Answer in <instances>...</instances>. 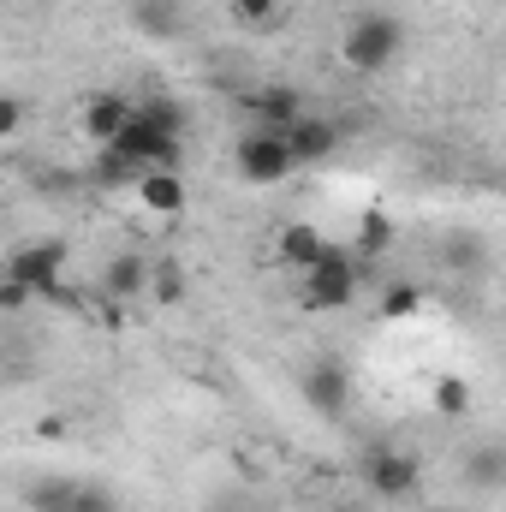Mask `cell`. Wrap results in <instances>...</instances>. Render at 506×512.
Instances as JSON below:
<instances>
[{"label": "cell", "instance_id": "ffe728a7", "mask_svg": "<svg viewBox=\"0 0 506 512\" xmlns=\"http://www.w3.org/2000/svg\"><path fill=\"white\" fill-rule=\"evenodd\" d=\"M417 310H423V286H417V280L381 286V316H387V322H405V316H417Z\"/></svg>", "mask_w": 506, "mask_h": 512}, {"label": "cell", "instance_id": "30bf717a", "mask_svg": "<svg viewBox=\"0 0 506 512\" xmlns=\"http://www.w3.org/2000/svg\"><path fill=\"white\" fill-rule=\"evenodd\" d=\"M131 120V96L120 90H96V96H84V108H78V131L90 137V143H114Z\"/></svg>", "mask_w": 506, "mask_h": 512}, {"label": "cell", "instance_id": "52a82bcc", "mask_svg": "<svg viewBox=\"0 0 506 512\" xmlns=\"http://www.w3.org/2000/svg\"><path fill=\"white\" fill-rule=\"evenodd\" d=\"M364 489H370L376 501H411V495L423 489V459L405 453V447H376V453L364 459Z\"/></svg>", "mask_w": 506, "mask_h": 512}, {"label": "cell", "instance_id": "277c9868", "mask_svg": "<svg viewBox=\"0 0 506 512\" xmlns=\"http://www.w3.org/2000/svg\"><path fill=\"white\" fill-rule=\"evenodd\" d=\"M114 161H126L137 173H155V167H179V155H185V137H173V131H155L143 126L137 114L126 120V131L114 137V143H102Z\"/></svg>", "mask_w": 506, "mask_h": 512}, {"label": "cell", "instance_id": "cb8c5ba5", "mask_svg": "<svg viewBox=\"0 0 506 512\" xmlns=\"http://www.w3.org/2000/svg\"><path fill=\"white\" fill-rule=\"evenodd\" d=\"M334 512H358V507H334Z\"/></svg>", "mask_w": 506, "mask_h": 512}, {"label": "cell", "instance_id": "e0dca14e", "mask_svg": "<svg viewBox=\"0 0 506 512\" xmlns=\"http://www.w3.org/2000/svg\"><path fill=\"white\" fill-rule=\"evenodd\" d=\"M393 251V221L381 215V209H364V221H358V245H352V256L358 262H376V256Z\"/></svg>", "mask_w": 506, "mask_h": 512}, {"label": "cell", "instance_id": "3957f363", "mask_svg": "<svg viewBox=\"0 0 506 512\" xmlns=\"http://www.w3.org/2000/svg\"><path fill=\"white\" fill-rule=\"evenodd\" d=\"M66 245L60 239H30V245H12V251L0 256V280H12V286H24L30 298H48L54 286H60V274H66Z\"/></svg>", "mask_w": 506, "mask_h": 512}, {"label": "cell", "instance_id": "9a60e30c", "mask_svg": "<svg viewBox=\"0 0 506 512\" xmlns=\"http://www.w3.org/2000/svg\"><path fill=\"white\" fill-rule=\"evenodd\" d=\"M465 483L483 489V495H495V489L506 483V447H495V441L471 447V459H465Z\"/></svg>", "mask_w": 506, "mask_h": 512}, {"label": "cell", "instance_id": "8992f818", "mask_svg": "<svg viewBox=\"0 0 506 512\" xmlns=\"http://www.w3.org/2000/svg\"><path fill=\"white\" fill-rule=\"evenodd\" d=\"M30 512H120V495H108L102 483H78V477H42L24 489Z\"/></svg>", "mask_w": 506, "mask_h": 512}, {"label": "cell", "instance_id": "44dd1931", "mask_svg": "<svg viewBox=\"0 0 506 512\" xmlns=\"http://www.w3.org/2000/svg\"><path fill=\"white\" fill-rule=\"evenodd\" d=\"M429 405H435L441 417H465V411H471V382H465V376H441V382L429 387Z\"/></svg>", "mask_w": 506, "mask_h": 512}, {"label": "cell", "instance_id": "603a6c76", "mask_svg": "<svg viewBox=\"0 0 506 512\" xmlns=\"http://www.w3.org/2000/svg\"><path fill=\"white\" fill-rule=\"evenodd\" d=\"M0 310H6V316L30 310V292H24V286H12V280H0Z\"/></svg>", "mask_w": 506, "mask_h": 512}, {"label": "cell", "instance_id": "9c48e42d", "mask_svg": "<svg viewBox=\"0 0 506 512\" xmlns=\"http://www.w3.org/2000/svg\"><path fill=\"white\" fill-rule=\"evenodd\" d=\"M280 137H286L292 167H316V161H328V155L340 149V126H334V114H310V108L280 131Z\"/></svg>", "mask_w": 506, "mask_h": 512}, {"label": "cell", "instance_id": "7402d4cb", "mask_svg": "<svg viewBox=\"0 0 506 512\" xmlns=\"http://www.w3.org/2000/svg\"><path fill=\"white\" fill-rule=\"evenodd\" d=\"M24 114H30V108H24L18 96H0V137H12V131L24 126Z\"/></svg>", "mask_w": 506, "mask_h": 512}, {"label": "cell", "instance_id": "8fae6325", "mask_svg": "<svg viewBox=\"0 0 506 512\" xmlns=\"http://www.w3.org/2000/svg\"><path fill=\"white\" fill-rule=\"evenodd\" d=\"M239 108H245L262 131H286L298 114H304V96H298L292 84H262V90H251V96H239Z\"/></svg>", "mask_w": 506, "mask_h": 512}, {"label": "cell", "instance_id": "6da1fadb", "mask_svg": "<svg viewBox=\"0 0 506 512\" xmlns=\"http://www.w3.org/2000/svg\"><path fill=\"white\" fill-rule=\"evenodd\" d=\"M364 274H370V262H358V256L340 251V245H328V251L304 268V310H316V316H340V310H352Z\"/></svg>", "mask_w": 506, "mask_h": 512}, {"label": "cell", "instance_id": "5b68a950", "mask_svg": "<svg viewBox=\"0 0 506 512\" xmlns=\"http://www.w3.org/2000/svg\"><path fill=\"white\" fill-rule=\"evenodd\" d=\"M233 161H239V179L245 185H286L298 167H292V155H286V137L280 131H262V126H251L245 137H239V149H233Z\"/></svg>", "mask_w": 506, "mask_h": 512}, {"label": "cell", "instance_id": "ac0fdd59", "mask_svg": "<svg viewBox=\"0 0 506 512\" xmlns=\"http://www.w3.org/2000/svg\"><path fill=\"white\" fill-rule=\"evenodd\" d=\"M155 304H185V268L173 262V256H161L155 268H149V286H143Z\"/></svg>", "mask_w": 506, "mask_h": 512}, {"label": "cell", "instance_id": "ba28073f", "mask_svg": "<svg viewBox=\"0 0 506 512\" xmlns=\"http://www.w3.org/2000/svg\"><path fill=\"white\" fill-rule=\"evenodd\" d=\"M298 393L316 417H346L352 411V376L334 364V358H316L304 376H298Z\"/></svg>", "mask_w": 506, "mask_h": 512}, {"label": "cell", "instance_id": "4fadbf2b", "mask_svg": "<svg viewBox=\"0 0 506 512\" xmlns=\"http://www.w3.org/2000/svg\"><path fill=\"white\" fill-rule=\"evenodd\" d=\"M131 191H137V203H143L149 215H179V209L191 203V191H185L179 167H155V173H143Z\"/></svg>", "mask_w": 506, "mask_h": 512}, {"label": "cell", "instance_id": "5bb4252c", "mask_svg": "<svg viewBox=\"0 0 506 512\" xmlns=\"http://www.w3.org/2000/svg\"><path fill=\"white\" fill-rule=\"evenodd\" d=\"M322 251H328V233H322L316 221H292V227L274 233V262H286V268H298V274H304Z\"/></svg>", "mask_w": 506, "mask_h": 512}, {"label": "cell", "instance_id": "7a4b0ae2", "mask_svg": "<svg viewBox=\"0 0 506 512\" xmlns=\"http://www.w3.org/2000/svg\"><path fill=\"white\" fill-rule=\"evenodd\" d=\"M399 48H405V24H399L393 12H358V18L346 24V36H340V60H346L352 72H364V78L387 72V66L399 60Z\"/></svg>", "mask_w": 506, "mask_h": 512}, {"label": "cell", "instance_id": "d6986e66", "mask_svg": "<svg viewBox=\"0 0 506 512\" xmlns=\"http://www.w3.org/2000/svg\"><path fill=\"white\" fill-rule=\"evenodd\" d=\"M131 114H137L143 126H155V131H173V137H185V108H179V102H167V96L131 102Z\"/></svg>", "mask_w": 506, "mask_h": 512}, {"label": "cell", "instance_id": "7c38bea8", "mask_svg": "<svg viewBox=\"0 0 506 512\" xmlns=\"http://www.w3.org/2000/svg\"><path fill=\"white\" fill-rule=\"evenodd\" d=\"M143 286H149V262H143V256L137 251L108 256V268H102V298H108V304H137Z\"/></svg>", "mask_w": 506, "mask_h": 512}, {"label": "cell", "instance_id": "2e32d148", "mask_svg": "<svg viewBox=\"0 0 506 512\" xmlns=\"http://www.w3.org/2000/svg\"><path fill=\"white\" fill-rule=\"evenodd\" d=\"M227 12H233L239 30H256V36L286 24V0H227Z\"/></svg>", "mask_w": 506, "mask_h": 512}]
</instances>
